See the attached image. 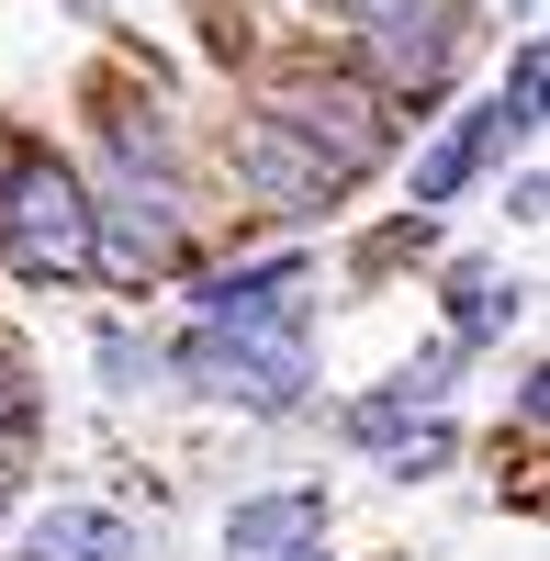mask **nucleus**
<instances>
[{"label": "nucleus", "mask_w": 550, "mask_h": 561, "mask_svg": "<svg viewBox=\"0 0 550 561\" xmlns=\"http://www.w3.org/2000/svg\"><path fill=\"white\" fill-rule=\"evenodd\" d=\"M180 370H203V393L259 404V415H282V404L303 393V348L270 337V325H203V337L180 348Z\"/></svg>", "instance_id": "f03ea898"}, {"label": "nucleus", "mask_w": 550, "mask_h": 561, "mask_svg": "<svg viewBox=\"0 0 550 561\" xmlns=\"http://www.w3.org/2000/svg\"><path fill=\"white\" fill-rule=\"evenodd\" d=\"M494 135H506V113H494V102H483V113H449V124H438V147L416 158V203H461V180L483 169Z\"/></svg>", "instance_id": "0eeeda50"}, {"label": "nucleus", "mask_w": 550, "mask_h": 561, "mask_svg": "<svg viewBox=\"0 0 550 561\" xmlns=\"http://www.w3.org/2000/svg\"><path fill=\"white\" fill-rule=\"evenodd\" d=\"M34 561H135V528H124V517H90V505H68V517L34 528Z\"/></svg>", "instance_id": "6e6552de"}, {"label": "nucleus", "mask_w": 550, "mask_h": 561, "mask_svg": "<svg viewBox=\"0 0 550 561\" xmlns=\"http://www.w3.org/2000/svg\"><path fill=\"white\" fill-rule=\"evenodd\" d=\"M348 12H359V23H382V12H416V0H348Z\"/></svg>", "instance_id": "9b49d317"}, {"label": "nucleus", "mask_w": 550, "mask_h": 561, "mask_svg": "<svg viewBox=\"0 0 550 561\" xmlns=\"http://www.w3.org/2000/svg\"><path fill=\"white\" fill-rule=\"evenodd\" d=\"M326 539V494L293 483V494H248L237 517H225V561H314Z\"/></svg>", "instance_id": "20e7f679"}, {"label": "nucleus", "mask_w": 550, "mask_h": 561, "mask_svg": "<svg viewBox=\"0 0 550 561\" xmlns=\"http://www.w3.org/2000/svg\"><path fill=\"white\" fill-rule=\"evenodd\" d=\"M0 248H12L23 280H68L90 270V192L57 169V158H23L0 180Z\"/></svg>", "instance_id": "f257e3e1"}, {"label": "nucleus", "mask_w": 550, "mask_h": 561, "mask_svg": "<svg viewBox=\"0 0 550 561\" xmlns=\"http://www.w3.org/2000/svg\"><path fill=\"white\" fill-rule=\"evenodd\" d=\"M506 314H517V280L506 270H449V337H461V348H483Z\"/></svg>", "instance_id": "1a4fd4ad"}, {"label": "nucleus", "mask_w": 550, "mask_h": 561, "mask_svg": "<svg viewBox=\"0 0 550 561\" xmlns=\"http://www.w3.org/2000/svg\"><path fill=\"white\" fill-rule=\"evenodd\" d=\"M438 393H449V348H438V359H416V370H393V393H371V404L348 415V427H359V438H393L404 415H416V404H438Z\"/></svg>", "instance_id": "9d476101"}, {"label": "nucleus", "mask_w": 550, "mask_h": 561, "mask_svg": "<svg viewBox=\"0 0 550 561\" xmlns=\"http://www.w3.org/2000/svg\"><path fill=\"white\" fill-rule=\"evenodd\" d=\"M12 415H23V404H12V382H0V427H12Z\"/></svg>", "instance_id": "f8f14e48"}, {"label": "nucleus", "mask_w": 550, "mask_h": 561, "mask_svg": "<svg viewBox=\"0 0 550 561\" xmlns=\"http://www.w3.org/2000/svg\"><path fill=\"white\" fill-rule=\"evenodd\" d=\"M90 225H113V270H169L180 259V214H169V192H158V180L147 169H124L113 180V203H90Z\"/></svg>", "instance_id": "39448f33"}, {"label": "nucleus", "mask_w": 550, "mask_h": 561, "mask_svg": "<svg viewBox=\"0 0 550 561\" xmlns=\"http://www.w3.org/2000/svg\"><path fill=\"white\" fill-rule=\"evenodd\" d=\"M203 325H270V337H293V325H303V259L225 270L214 293H203Z\"/></svg>", "instance_id": "423d86ee"}, {"label": "nucleus", "mask_w": 550, "mask_h": 561, "mask_svg": "<svg viewBox=\"0 0 550 561\" xmlns=\"http://www.w3.org/2000/svg\"><path fill=\"white\" fill-rule=\"evenodd\" d=\"M282 135H303L314 158H326L337 180L382 158V124H371V90H282V113H270Z\"/></svg>", "instance_id": "7ed1b4c3"}]
</instances>
